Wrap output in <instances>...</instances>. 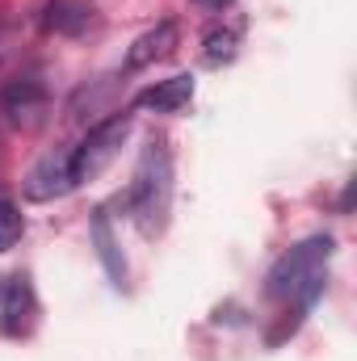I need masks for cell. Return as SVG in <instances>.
<instances>
[{
    "mask_svg": "<svg viewBox=\"0 0 357 361\" xmlns=\"http://www.w3.org/2000/svg\"><path fill=\"white\" fill-rule=\"evenodd\" d=\"M337 244L332 235H311L303 244H294L265 277V294L277 302H294V311L303 315L320 294H324V281H328V261H332Z\"/></svg>",
    "mask_w": 357,
    "mask_h": 361,
    "instance_id": "6da1fadb",
    "label": "cell"
},
{
    "mask_svg": "<svg viewBox=\"0 0 357 361\" xmlns=\"http://www.w3.org/2000/svg\"><path fill=\"white\" fill-rule=\"evenodd\" d=\"M169 210H173V156L169 143H147L139 173L131 185V214L139 223L143 235H160L169 227Z\"/></svg>",
    "mask_w": 357,
    "mask_h": 361,
    "instance_id": "7a4b0ae2",
    "label": "cell"
},
{
    "mask_svg": "<svg viewBox=\"0 0 357 361\" xmlns=\"http://www.w3.org/2000/svg\"><path fill=\"white\" fill-rule=\"evenodd\" d=\"M131 122H135L131 109H114L109 118L92 122L89 135L72 147V173H76V185L101 177V173L109 169V160L122 152V143H126V135H131Z\"/></svg>",
    "mask_w": 357,
    "mask_h": 361,
    "instance_id": "3957f363",
    "label": "cell"
},
{
    "mask_svg": "<svg viewBox=\"0 0 357 361\" xmlns=\"http://www.w3.org/2000/svg\"><path fill=\"white\" fill-rule=\"evenodd\" d=\"M51 114V92L38 76H17L0 92V118L17 130H38Z\"/></svg>",
    "mask_w": 357,
    "mask_h": 361,
    "instance_id": "277c9868",
    "label": "cell"
},
{
    "mask_svg": "<svg viewBox=\"0 0 357 361\" xmlns=\"http://www.w3.org/2000/svg\"><path fill=\"white\" fill-rule=\"evenodd\" d=\"M76 189V173H72V147H59V152H47L30 177H25V197L30 202H55L63 193Z\"/></svg>",
    "mask_w": 357,
    "mask_h": 361,
    "instance_id": "5b68a950",
    "label": "cell"
},
{
    "mask_svg": "<svg viewBox=\"0 0 357 361\" xmlns=\"http://www.w3.org/2000/svg\"><path fill=\"white\" fill-rule=\"evenodd\" d=\"M122 89H126V72L122 76H97L89 85H80L68 97V118L72 122H101V114L109 118L114 105H118V97H122Z\"/></svg>",
    "mask_w": 357,
    "mask_h": 361,
    "instance_id": "8992f818",
    "label": "cell"
},
{
    "mask_svg": "<svg viewBox=\"0 0 357 361\" xmlns=\"http://www.w3.org/2000/svg\"><path fill=\"white\" fill-rule=\"evenodd\" d=\"M34 319H38V302H34L30 277L17 273L0 286V332L4 336H30Z\"/></svg>",
    "mask_w": 357,
    "mask_h": 361,
    "instance_id": "52a82bcc",
    "label": "cell"
},
{
    "mask_svg": "<svg viewBox=\"0 0 357 361\" xmlns=\"http://www.w3.org/2000/svg\"><path fill=\"white\" fill-rule=\"evenodd\" d=\"M42 30L59 38H80L97 25V4L92 0H47L42 4Z\"/></svg>",
    "mask_w": 357,
    "mask_h": 361,
    "instance_id": "ba28073f",
    "label": "cell"
},
{
    "mask_svg": "<svg viewBox=\"0 0 357 361\" xmlns=\"http://www.w3.org/2000/svg\"><path fill=\"white\" fill-rule=\"evenodd\" d=\"M177 42H181L177 21H160L156 30H147L143 38H135V47L126 51V76H131V72H143V68H152V63H160V59H169V55L177 51Z\"/></svg>",
    "mask_w": 357,
    "mask_h": 361,
    "instance_id": "9c48e42d",
    "label": "cell"
},
{
    "mask_svg": "<svg viewBox=\"0 0 357 361\" xmlns=\"http://www.w3.org/2000/svg\"><path fill=\"white\" fill-rule=\"evenodd\" d=\"M193 97V76H173V80H160L152 89H143L135 97L139 109H156V114H177L181 105H189Z\"/></svg>",
    "mask_w": 357,
    "mask_h": 361,
    "instance_id": "30bf717a",
    "label": "cell"
},
{
    "mask_svg": "<svg viewBox=\"0 0 357 361\" xmlns=\"http://www.w3.org/2000/svg\"><path fill=\"white\" fill-rule=\"evenodd\" d=\"M92 244H97V257L109 273L114 286H126V261H122V248L114 240V227H109V210H92Z\"/></svg>",
    "mask_w": 357,
    "mask_h": 361,
    "instance_id": "8fae6325",
    "label": "cell"
},
{
    "mask_svg": "<svg viewBox=\"0 0 357 361\" xmlns=\"http://www.w3.org/2000/svg\"><path fill=\"white\" fill-rule=\"evenodd\" d=\"M21 231H25L21 210H17L13 202H4V197H0V252H8V248L21 240Z\"/></svg>",
    "mask_w": 357,
    "mask_h": 361,
    "instance_id": "7c38bea8",
    "label": "cell"
},
{
    "mask_svg": "<svg viewBox=\"0 0 357 361\" xmlns=\"http://www.w3.org/2000/svg\"><path fill=\"white\" fill-rule=\"evenodd\" d=\"M236 55V30H210L206 34V63H227Z\"/></svg>",
    "mask_w": 357,
    "mask_h": 361,
    "instance_id": "4fadbf2b",
    "label": "cell"
},
{
    "mask_svg": "<svg viewBox=\"0 0 357 361\" xmlns=\"http://www.w3.org/2000/svg\"><path fill=\"white\" fill-rule=\"evenodd\" d=\"M13 47H17V21L0 8V68L8 63V55H13Z\"/></svg>",
    "mask_w": 357,
    "mask_h": 361,
    "instance_id": "5bb4252c",
    "label": "cell"
},
{
    "mask_svg": "<svg viewBox=\"0 0 357 361\" xmlns=\"http://www.w3.org/2000/svg\"><path fill=\"white\" fill-rule=\"evenodd\" d=\"M198 4H206V8H223L227 0H198Z\"/></svg>",
    "mask_w": 357,
    "mask_h": 361,
    "instance_id": "9a60e30c",
    "label": "cell"
}]
</instances>
